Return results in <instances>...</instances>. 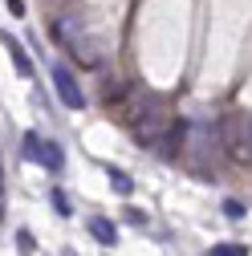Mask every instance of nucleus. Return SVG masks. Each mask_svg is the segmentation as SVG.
<instances>
[{
	"instance_id": "nucleus-1",
	"label": "nucleus",
	"mask_w": 252,
	"mask_h": 256,
	"mask_svg": "<svg viewBox=\"0 0 252 256\" xmlns=\"http://www.w3.org/2000/svg\"><path fill=\"white\" fill-rule=\"evenodd\" d=\"M53 37L66 45L82 66H98V53H94V41L86 37V28L78 24V20H70V16H61V20H53Z\"/></svg>"
},
{
	"instance_id": "nucleus-2",
	"label": "nucleus",
	"mask_w": 252,
	"mask_h": 256,
	"mask_svg": "<svg viewBox=\"0 0 252 256\" xmlns=\"http://www.w3.org/2000/svg\"><path fill=\"white\" fill-rule=\"evenodd\" d=\"M49 74H53V90H57V98L66 102L70 110H82V86H78V78L66 70V66H49Z\"/></svg>"
},
{
	"instance_id": "nucleus-3",
	"label": "nucleus",
	"mask_w": 252,
	"mask_h": 256,
	"mask_svg": "<svg viewBox=\"0 0 252 256\" xmlns=\"http://www.w3.org/2000/svg\"><path fill=\"white\" fill-rule=\"evenodd\" d=\"M24 154L37 158V163H45L49 171H61V163H66V158H61V150H57V142H45V138L33 134V130L24 134Z\"/></svg>"
},
{
	"instance_id": "nucleus-4",
	"label": "nucleus",
	"mask_w": 252,
	"mask_h": 256,
	"mask_svg": "<svg viewBox=\"0 0 252 256\" xmlns=\"http://www.w3.org/2000/svg\"><path fill=\"white\" fill-rule=\"evenodd\" d=\"M134 138H138V142H159V138H163V114L150 110L146 118H138V122H134Z\"/></svg>"
},
{
	"instance_id": "nucleus-5",
	"label": "nucleus",
	"mask_w": 252,
	"mask_h": 256,
	"mask_svg": "<svg viewBox=\"0 0 252 256\" xmlns=\"http://www.w3.org/2000/svg\"><path fill=\"white\" fill-rule=\"evenodd\" d=\"M90 236L98 240V244H106V248L118 244V228H114V220H102V216H94V220H90Z\"/></svg>"
},
{
	"instance_id": "nucleus-6",
	"label": "nucleus",
	"mask_w": 252,
	"mask_h": 256,
	"mask_svg": "<svg viewBox=\"0 0 252 256\" xmlns=\"http://www.w3.org/2000/svg\"><path fill=\"white\" fill-rule=\"evenodd\" d=\"M110 187L118 191V196H130V191H134V179L126 175V171H114V167H110Z\"/></svg>"
},
{
	"instance_id": "nucleus-7",
	"label": "nucleus",
	"mask_w": 252,
	"mask_h": 256,
	"mask_svg": "<svg viewBox=\"0 0 252 256\" xmlns=\"http://www.w3.org/2000/svg\"><path fill=\"white\" fill-rule=\"evenodd\" d=\"M12 66H16V70H20L24 78H28V74H33V61H28V53H24V49H20L16 41H12Z\"/></svg>"
},
{
	"instance_id": "nucleus-8",
	"label": "nucleus",
	"mask_w": 252,
	"mask_h": 256,
	"mask_svg": "<svg viewBox=\"0 0 252 256\" xmlns=\"http://www.w3.org/2000/svg\"><path fill=\"white\" fill-rule=\"evenodd\" d=\"M53 208H57L61 216H74V212H70V200H66V191H61V187H53Z\"/></svg>"
},
{
	"instance_id": "nucleus-9",
	"label": "nucleus",
	"mask_w": 252,
	"mask_h": 256,
	"mask_svg": "<svg viewBox=\"0 0 252 256\" xmlns=\"http://www.w3.org/2000/svg\"><path fill=\"white\" fill-rule=\"evenodd\" d=\"M102 98H106V102H118V98H126V86H122V82L106 86V90H102Z\"/></svg>"
},
{
	"instance_id": "nucleus-10",
	"label": "nucleus",
	"mask_w": 252,
	"mask_h": 256,
	"mask_svg": "<svg viewBox=\"0 0 252 256\" xmlns=\"http://www.w3.org/2000/svg\"><path fill=\"white\" fill-rule=\"evenodd\" d=\"M216 256H248V248H240V244H228V248H216Z\"/></svg>"
},
{
	"instance_id": "nucleus-11",
	"label": "nucleus",
	"mask_w": 252,
	"mask_h": 256,
	"mask_svg": "<svg viewBox=\"0 0 252 256\" xmlns=\"http://www.w3.org/2000/svg\"><path fill=\"white\" fill-rule=\"evenodd\" d=\"M224 212H228V216H232V220H240V216H244V212H248V208H244V204H236V200H228V204H224Z\"/></svg>"
},
{
	"instance_id": "nucleus-12",
	"label": "nucleus",
	"mask_w": 252,
	"mask_h": 256,
	"mask_svg": "<svg viewBox=\"0 0 252 256\" xmlns=\"http://www.w3.org/2000/svg\"><path fill=\"white\" fill-rule=\"evenodd\" d=\"M8 8H12V16H24V0H8Z\"/></svg>"
},
{
	"instance_id": "nucleus-13",
	"label": "nucleus",
	"mask_w": 252,
	"mask_h": 256,
	"mask_svg": "<svg viewBox=\"0 0 252 256\" xmlns=\"http://www.w3.org/2000/svg\"><path fill=\"white\" fill-rule=\"evenodd\" d=\"M0 220H4V196H0Z\"/></svg>"
},
{
	"instance_id": "nucleus-14",
	"label": "nucleus",
	"mask_w": 252,
	"mask_h": 256,
	"mask_svg": "<svg viewBox=\"0 0 252 256\" xmlns=\"http://www.w3.org/2000/svg\"><path fill=\"white\" fill-rule=\"evenodd\" d=\"M0 187H4V175H0Z\"/></svg>"
}]
</instances>
